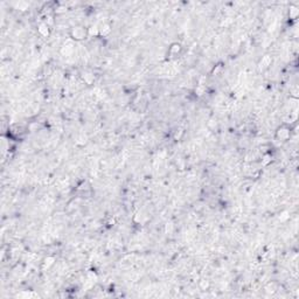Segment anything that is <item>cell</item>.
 Returning a JSON list of instances; mask_svg holds the SVG:
<instances>
[{
    "instance_id": "6da1fadb",
    "label": "cell",
    "mask_w": 299,
    "mask_h": 299,
    "mask_svg": "<svg viewBox=\"0 0 299 299\" xmlns=\"http://www.w3.org/2000/svg\"><path fill=\"white\" fill-rule=\"evenodd\" d=\"M85 35V31L83 28H75L74 31V39H83Z\"/></svg>"
}]
</instances>
